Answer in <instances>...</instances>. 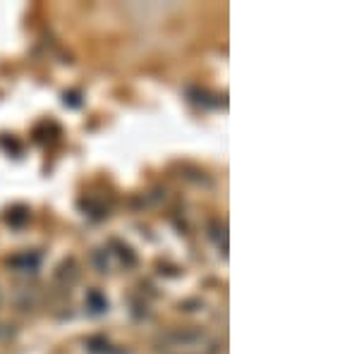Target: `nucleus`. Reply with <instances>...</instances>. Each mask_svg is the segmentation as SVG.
<instances>
[{"label": "nucleus", "instance_id": "nucleus-1", "mask_svg": "<svg viewBox=\"0 0 359 354\" xmlns=\"http://www.w3.org/2000/svg\"><path fill=\"white\" fill-rule=\"evenodd\" d=\"M156 354H218L221 345L201 328H172L154 342Z\"/></svg>", "mask_w": 359, "mask_h": 354}]
</instances>
